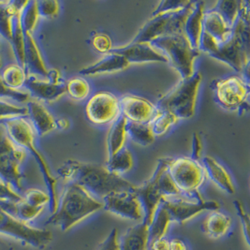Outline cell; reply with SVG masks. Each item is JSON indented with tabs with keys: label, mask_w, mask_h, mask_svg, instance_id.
Segmentation results:
<instances>
[{
	"label": "cell",
	"mask_w": 250,
	"mask_h": 250,
	"mask_svg": "<svg viewBox=\"0 0 250 250\" xmlns=\"http://www.w3.org/2000/svg\"><path fill=\"white\" fill-rule=\"evenodd\" d=\"M161 204L169 211L172 221L180 224L190 220L204 211H215L220 207L216 201L205 200L200 191L182 192L176 196L168 197Z\"/></svg>",
	"instance_id": "11"
},
{
	"label": "cell",
	"mask_w": 250,
	"mask_h": 250,
	"mask_svg": "<svg viewBox=\"0 0 250 250\" xmlns=\"http://www.w3.org/2000/svg\"><path fill=\"white\" fill-rule=\"evenodd\" d=\"M56 125H57V129H60V130H65L68 129L70 125V122L68 118H57L56 121Z\"/></svg>",
	"instance_id": "48"
},
{
	"label": "cell",
	"mask_w": 250,
	"mask_h": 250,
	"mask_svg": "<svg viewBox=\"0 0 250 250\" xmlns=\"http://www.w3.org/2000/svg\"><path fill=\"white\" fill-rule=\"evenodd\" d=\"M66 94L74 101H83L87 98L91 91L90 84L83 77H74L66 83Z\"/></svg>",
	"instance_id": "34"
},
{
	"label": "cell",
	"mask_w": 250,
	"mask_h": 250,
	"mask_svg": "<svg viewBox=\"0 0 250 250\" xmlns=\"http://www.w3.org/2000/svg\"><path fill=\"white\" fill-rule=\"evenodd\" d=\"M203 25L205 33L213 37L219 44L225 42L231 35V28L214 9L205 11Z\"/></svg>",
	"instance_id": "26"
},
{
	"label": "cell",
	"mask_w": 250,
	"mask_h": 250,
	"mask_svg": "<svg viewBox=\"0 0 250 250\" xmlns=\"http://www.w3.org/2000/svg\"><path fill=\"white\" fill-rule=\"evenodd\" d=\"M22 195L16 192L10 185L0 179V206L19 202Z\"/></svg>",
	"instance_id": "42"
},
{
	"label": "cell",
	"mask_w": 250,
	"mask_h": 250,
	"mask_svg": "<svg viewBox=\"0 0 250 250\" xmlns=\"http://www.w3.org/2000/svg\"><path fill=\"white\" fill-rule=\"evenodd\" d=\"M110 53L125 58L128 64L143 63H168V59L158 49L150 43L130 42L122 47H114Z\"/></svg>",
	"instance_id": "18"
},
{
	"label": "cell",
	"mask_w": 250,
	"mask_h": 250,
	"mask_svg": "<svg viewBox=\"0 0 250 250\" xmlns=\"http://www.w3.org/2000/svg\"><path fill=\"white\" fill-rule=\"evenodd\" d=\"M126 135L139 146H148L155 142V134L150 124L127 121Z\"/></svg>",
	"instance_id": "30"
},
{
	"label": "cell",
	"mask_w": 250,
	"mask_h": 250,
	"mask_svg": "<svg viewBox=\"0 0 250 250\" xmlns=\"http://www.w3.org/2000/svg\"><path fill=\"white\" fill-rule=\"evenodd\" d=\"M129 67L128 62L125 58L120 55L109 53L105 55L99 61L94 63L93 65L87 66L81 69L80 74L91 76V75H99L105 73H114L118 71L125 70Z\"/></svg>",
	"instance_id": "23"
},
{
	"label": "cell",
	"mask_w": 250,
	"mask_h": 250,
	"mask_svg": "<svg viewBox=\"0 0 250 250\" xmlns=\"http://www.w3.org/2000/svg\"><path fill=\"white\" fill-rule=\"evenodd\" d=\"M120 250H147L149 248V225L145 221L128 228L121 239Z\"/></svg>",
	"instance_id": "24"
},
{
	"label": "cell",
	"mask_w": 250,
	"mask_h": 250,
	"mask_svg": "<svg viewBox=\"0 0 250 250\" xmlns=\"http://www.w3.org/2000/svg\"><path fill=\"white\" fill-rule=\"evenodd\" d=\"M150 44L167 57L168 63L180 74L182 80L188 79L195 73L194 63L200 57L201 51L191 46L184 32L159 38Z\"/></svg>",
	"instance_id": "7"
},
{
	"label": "cell",
	"mask_w": 250,
	"mask_h": 250,
	"mask_svg": "<svg viewBox=\"0 0 250 250\" xmlns=\"http://www.w3.org/2000/svg\"><path fill=\"white\" fill-rule=\"evenodd\" d=\"M168 171L172 181L183 193L199 191L207 176L201 161L183 157L169 159Z\"/></svg>",
	"instance_id": "12"
},
{
	"label": "cell",
	"mask_w": 250,
	"mask_h": 250,
	"mask_svg": "<svg viewBox=\"0 0 250 250\" xmlns=\"http://www.w3.org/2000/svg\"><path fill=\"white\" fill-rule=\"evenodd\" d=\"M40 20L37 0L23 1L21 8V23L24 34L35 35Z\"/></svg>",
	"instance_id": "32"
},
{
	"label": "cell",
	"mask_w": 250,
	"mask_h": 250,
	"mask_svg": "<svg viewBox=\"0 0 250 250\" xmlns=\"http://www.w3.org/2000/svg\"><path fill=\"white\" fill-rule=\"evenodd\" d=\"M66 83L58 69L51 68L46 79L27 75L25 89L42 103H54L66 94Z\"/></svg>",
	"instance_id": "13"
},
{
	"label": "cell",
	"mask_w": 250,
	"mask_h": 250,
	"mask_svg": "<svg viewBox=\"0 0 250 250\" xmlns=\"http://www.w3.org/2000/svg\"><path fill=\"white\" fill-rule=\"evenodd\" d=\"M239 9L240 1H218L214 8L230 28L238 18Z\"/></svg>",
	"instance_id": "35"
},
{
	"label": "cell",
	"mask_w": 250,
	"mask_h": 250,
	"mask_svg": "<svg viewBox=\"0 0 250 250\" xmlns=\"http://www.w3.org/2000/svg\"><path fill=\"white\" fill-rule=\"evenodd\" d=\"M170 250H188L186 243L179 238L170 240Z\"/></svg>",
	"instance_id": "47"
},
{
	"label": "cell",
	"mask_w": 250,
	"mask_h": 250,
	"mask_svg": "<svg viewBox=\"0 0 250 250\" xmlns=\"http://www.w3.org/2000/svg\"><path fill=\"white\" fill-rule=\"evenodd\" d=\"M38 11L41 19L52 20L58 17L60 13V2L56 0L37 1Z\"/></svg>",
	"instance_id": "38"
},
{
	"label": "cell",
	"mask_w": 250,
	"mask_h": 250,
	"mask_svg": "<svg viewBox=\"0 0 250 250\" xmlns=\"http://www.w3.org/2000/svg\"><path fill=\"white\" fill-rule=\"evenodd\" d=\"M178 121L179 120L176 118V116L170 112L157 109V114L151 121L150 125L155 136H163L172 125L177 124Z\"/></svg>",
	"instance_id": "33"
},
{
	"label": "cell",
	"mask_w": 250,
	"mask_h": 250,
	"mask_svg": "<svg viewBox=\"0 0 250 250\" xmlns=\"http://www.w3.org/2000/svg\"><path fill=\"white\" fill-rule=\"evenodd\" d=\"M0 123L5 126L8 135L14 143L26 150L35 159L39 170L45 183L47 192L50 196L49 210L54 214L57 210L59 193H58V180L53 174L44 156L38 148V135L27 115L15 116L1 120Z\"/></svg>",
	"instance_id": "2"
},
{
	"label": "cell",
	"mask_w": 250,
	"mask_h": 250,
	"mask_svg": "<svg viewBox=\"0 0 250 250\" xmlns=\"http://www.w3.org/2000/svg\"><path fill=\"white\" fill-rule=\"evenodd\" d=\"M190 1H183V0H165L161 1L155 11L152 12V16H158V15H162L166 13H171V12H176L181 11L185 9Z\"/></svg>",
	"instance_id": "41"
},
{
	"label": "cell",
	"mask_w": 250,
	"mask_h": 250,
	"mask_svg": "<svg viewBox=\"0 0 250 250\" xmlns=\"http://www.w3.org/2000/svg\"><path fill=\"white\" fill-rule=\"evenodd\" d=\"M23 200L36 207H49L50 196L45 190L39 188H28L22 194Z\"/></svg>",
	"instance_id": "37"
},
{
	"label": "cell",
	"mask_w": 250,
	"mask_h": 250,
	"mask_svg": "<svg viewBox=\"0 0 250 250\" xmlns=\"http://www.w3.org/2000/svg\"><path fill=\"white\" fill-rule=\"evenodd\" d=\"M151 250H170V240L163 237L149 245Z\"/></svg>",
	"instance_id": "46"
},
{
	"label": "cell",
	"mask_w": 250,
	"mask_h": 250,
	"mask_svg": "<svg viewBox=\"0 0 250 250\" xmlns=\"http://www.w3.org/2000/svg\"><path fill=\"white\" fill-rule=\"evenodd\" d=\"M214 99L220 107L238 112L240 115L250 110V83L244 76L232 75L215 80L211 83Z\"/></svg>",
	"instance_id": "8"
},
{
	"label": "cell",
	"mask_w": 250,
	"mask_h": 250,
	"mask_svg": "<svg viewBox=\"0 0 250 250\" xmlns=\"http://www.w3.org/2000/svg\"><path fill=\"white\" fill-rule=\"evenodd\" d=\"M103 209L134 221H144L145 213L142 204L134 190H126L110 194L102 200Z\"/></svg>",
	"instance_id": "16"
},
{
	"label": "cell",
	"mask_w": 250,
	"mask_h": 250,
	"mask_svg": "<svg viewBox=\"0 0 250 250\" xmlns=\"http://www.w3.org/2000/svg\"><path fill=\"white\" fill-rule=\"evenodd\" d=\"M0 99L12 101L15 103H22V104H26L30 101V99H32V97L27 90L17 91V90H13V89L9 88L0 80Z\"/></svg>",
	"instance_id": "39"
},
{
	"label": "cell",
	"mask_w": 250,
	"mask_h": 250,
	"mask_svg": "<svg viewBox=\"0 0 250 250\" xmlns=\"http://www.w3.org/2000/svg\"><path fill=\"white\" fill-rule=\"evenodd\" d=\"M25 35V70L27 75H33L46 79L50 68L46 65L45 60L40 46L35 39V35Z\"/></svg>",
	"instance_id": "20"
},
{
	"label": "cell",
	"mask_w": 250,
	"mask_h": 250,
	"mask_svg": "<svg viewBox=\"0 0 250 250\" xmlns=\"http://www.w3.org/2000/svg\"><path fill=\"white\" fill-rule=\"evenodd\" d=\"M169 158L159 159L152 177L144 185L136 187L134 190L144 209V221L147 223L148 225L151 223L159 205H161L164 200V195L162 193L159 184V176L161 171L166 167Z\"/></svg>",
	"instance_id": "14"
},
{
	"label": "cell",
	"mask_w": 250,
	"mask_h": 250,
	"mask_svg": "<svg viewBox=\"0 0 250 250\" xmlns=\"http://www.w3.org/2000/svg\"><path fill=\"white\" fill-rule=\"evenodd\" d=\"M134 165L132 153L127 148H122L113 157L109 158L106 168L114 174L120 175L130 171Z\"/></svg>",
	"instance_id": "31"
},
{
	"label": "cell",
	"mask_w": 250,
	"mask_h": 250,
	"mask_svg": "<svg viewBox=\"0 0 250 250\" xmlns=\"http://www.w3.org/2000/svg\"><path fill=\"white\" fill-rule=\"evenodd\" d=\"M231 222L230 216L218 210H215L206 216L203 224V230L210 238H221L227 234L231 227Z\"/></svg>",
	"instance_id": "27"
},
{
	"label": "cell",
	"mask_w": 250,
	"mask_h": 250,
	"mask_svg": "<svg viewBox=\"0 0 250 250\" xmlns=\"http://www.w3.org/2000/svg\"><path fill=\"white\" fill-rule=\"evenodd\" d=\"M172 218L164 205H159L151 223L149 224V245L159 239L165 237Z\"/></svg>",
	"instance_id": "29"
},
{
	"label": "cell",
	"mask_w": 250,
	"mask_h": 250,
	"mask_svg": "<svg viewBox=\"0 0 250 250\" xmlns=\"http://www.w3.org/2000/svg\"><path fill=\"white\" fill-rule=\"evenodd\" d=\"M103 209V202L76 183L65 186L57 210L48 218L45 225H55L67 231L86 217Z\"/></svg>",
	"instance_id": "3"
},
{
	"label": "cell",
	"mask_w": 250,
	"mask_h": 250,
	"mask_svg": "<svg viewBox=\"0 0 250 250\" xmlns=\"http://www.w3.org/2000/svg\"><path fill=\"white\" fill-rule=\"evenodd\" d=\"M57 180L64 185L76 183L99 200L120 191L135 190L136 186L109 171L105 165L68 160L58 168Z\"/></svg>",
	"instance_id": "1"
},
{
	"label": "cell",
	"mask_w": 250,
	"mask_h": 250,
	"mask_svg": "<svg viewBox=\"0 0 250 250\" xmlns=\"http://www.w3.org/2000/svg\"><path fill=\"white\" fill-rule=\"evenodd\" d=\"M250 3L240 1L238 18L230 37L209 56L243 75H248L250 67Z\"/></svg>",
	"instance_id": "4"
},
{
	"label": "cell",
	"mask_w": 250,
	"mask_h": 250,
	"mask_svg": "<svg viewBox=\"0 0 250 250\" xmlns=\"http://www.w3.org/2000/svg\"><path fill=\"white\" fill-rule=\"evenodd\" d=\"M195 2L196 1H190L185 9L179 12L151 17L143 25L131 42L151 43L159 38L183 33L186 20L192 11Z\"/></svg>",
	"instance_id": "9"
},
{
	"label": "cell",
	"mask_w": 250,
	"mask_h": 250,
	"mask_svg": "<svg viewBox=\"0 0 250 250\" xmlns=\"http://www.w3.org/2000/svg\"><path fill=\"white\" fill-rule=\"evenodd\" d=\"M203 75L195 71L193 75L181 82L171 91L159 99L156 107L159 110L168 111L178 120L192 118L196 113V104Z\"/></svg>",
	"instance_id": "6"
},
{
	"label": "cell",
	"mask_w": 250,
	"mask_h": 250,
	"mask_svg": "<svg viewBox=\"0 0 250 250\" xmlns=\"http://www.w3.org/2000/svg\"><path fill=\"white\" fill-rule=\"evenodd\" d=\"M126 123L127 120L120 115L111 125L107 138L108 159L113 157L118 151L125 147L126 141Z\"/></svg>",
	"instance_id": "28"
},
{
	"label": "cell",
	"mask_w": 250,
	"mask_h": 250,
	"mask_svg": "<svg viewBox=\"0 0 250 250\" xmlns=\"http://www.w3.org/2000/svg\"><path fill=\"white\" fill-rule=\"evenodd\" d=\"M27 114L28 110L26 104L0 99V121L15 116L27 115Z\"/></svg>",
	"instance_id": "36"
},
{
	"label": "cell",
	"mask_w": 250,
	"mask_h": 250,
	"mask_svg": "<svg viewBox=\"0 0 250 250\" xmlns=\"http://www.w3.org/2000/svg\"><path fill=\"white\" fill-rule=\"evenodd\" d=\"M90 44L92 48L101 54H109L114 48L113 42L109 35L103 32H95L90 38Z\"/></svg>",
	"instance_id": "40"
},
{
	"label": "cell",
	"mask_w": 250,
	"mask_h": 250,
	"mask_svg": "<svg viewBox=\"0 0 250 250\" xmlns=\"http://www.w3.org/2000/svg\"><path fill=\"white\" fill-rule=\"evenodd\" d=\"M205 3L204 1H196L193 9L186 20L184 25V34L188 40L191 46L199 50L200 40L204 31V14Z\"/></svg>",
	"instance_id": "22"
},
{
	"label": "cell",
	"mask_w": 250,
	"mask_h": 250,
	"mask_svg": "<svg viewBox=\"0 0 250 250\" xmlns=\"http://www.w3.org/2000/svg\"><path fill=\"white\" fill-rule=\"evenodd\" d=\"M26 106L28 110L27 117L39 138L44 137L57 129V118L48 109L45 103L32 98L26 103Z\"/></svg>",
	"instance_id": "19"
},
{
	"label": "cell",
	"mask_w": 250,
	"mask_h": 250,
	"mask_svg": "<svg viewBox=\"0 0 250 250\" xmlns=\"http://www.w3.org/2000/svg\"><path fill=\"white\" fill-rule=\"evenodd\" d=\"M0 80L11 89L17 91L26 90L27 72L16 60L9 61L0 67Z\"/></svg>",
	"instance_id": "25"
},
{
	"label": "cell",
	"mask_w": 250,
	"mask_h": 250,
	"mask_svg": "<svg viewBox=\"0 0 250 250\" xmlns=\"http://www.w3.org/2000/svg\"><path fill=\"white\" fill-rule=\"evenodd\" d=\"M234 206L235 209L237 211V215H238L242 228H243V233L246 239V242L248 244V246H250V216L248 212L246 211L245 207L243 204L240 201H234Z\"/></svg>",
	"instance_id": "43"
},
{
	"label": "cell",
	"mask_w": 250,
	"mask_h": 250,
	"mask_svg": "<svg viewBox=\"0 0 250 250\" xmlns=\"http://www.w3.org/2000/svg\"><path fill=\"white\" fill-rule=\"evenodd\" d=\"M5 63H6V59H5V57H4L3 53L0 51V67H1L3 64H5Z\"/></svg>",
	"instance_id": "49"
},
{
	"label": "cell",
	"mask_w": 250,
	"mask_h": 250,
	"mask_svg": "<svg viewBox=\"0 0 250 250\" xmlns=\"http://www.w3.org/2000/svg\"><path fill=\"white\" fill-rule=\"evenodd\" d=\"M85 113L88 120L93 124H110L121 114L119 99L110 92H98L88 101Z\"/></svg>",
	"instance_id": "15"
},
{
	"label": "cell",
	"mask_w": 250,
	"mask_h": 250,
	"mask_svg": "<svg viewBox=\"0 0 250 250\" xmlns=\"http://www.w3.org/2000/svg\"><path fill=\"white\" fill-rule=\"evenodd\" d=\"M203 141L202 138L198 133H193L192 136V152L190 159L196 160V161H201L202 159V155H203Z\"/></svg>",
	"instance_id": "45"
},
{
	"label": "cell",
	"mask_w": 250,
	"mask_h": 250,
	"mask_svg": "<svg viewBox=\"0 0 250 250\" xmlns=\"http://www.w3.org/2000/svg\"><path fill=\"white\" fill-rule=\"evenodd\" d=\"M33 157L8 135L0 123V179L22 195L28 188L27 166Z\"/></svg>",
	"instance_id": "5"
},
{
	"label": "cell",
	"mask_w": 250,
	"mask_h": 250,
	"mask_svg": "<svg viewBox=\"0 0 250 250\" xmlns=\"http://www.w3.org/2000/svg\"><path fill=\"white\" fill-rule=\"evenodd\" d=\"M120 102L122 115L127 121L150 124L157 114V107L143 97L135 95H125Z\"/></svg>",
	"instance_id": "17"
},
{
	"label": "cell",
	"mask_w": 250,
	"mask_h": 250,
	"mask_svg": "<svg viewBox=\"0 0 250 250\" xmlns=\"http://www.w3.org/2000/svg\"><path fill=\"white\" fill-rule=\"evenodd\" d=\"M96 250H120L118 229H113L110 234L99 244Z\"/></svg>",
	"instance_id": "44"
},
{
	"label": "cell",
	"mask_w": 250,
	"mask_h": 250,
	"mask_svg": "<svg viewBox=\"0 0 250 250\" xmlns=\"http://www.w3.org/2000/svg\"><path fill=\"white\" fill-rule=\"evenodd\" d=\"M0 236L12 238L38 250L47 248L53 234L46 229L36 228L17 220L0 207Z\"/></svg>",
	"instance_id": "10"
},
{
	"label": "cell",
	"mask_w": 250,
	"mask_h": 250,
	"mask_svg": "<svg viewBox=\"0 0 250 250\" xmlns=\"http://www.w3.org/2000/svg\"><path fill=\"white\" fill-rule=\"evenodd\" d=\"M205 168L206 176L228 194L235 193V187L229 171L211 156H205L201 159Z\"/></svg>",
	"instance_id": "21"
}]
</instances>
